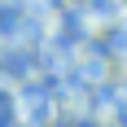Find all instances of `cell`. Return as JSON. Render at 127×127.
<instances>
[{"label": "cell", "mask_w": 127, "mask_h": 127, "mask_svg": "<svg viewBox=\"0 0 127 127\" xmlns=\"http://www.w3.org/2000/svg\"><path fill=\"white\" fill-rule=\"evenodd\" d=\"M0 127H22V96L0 83Z\"/></svg>", "instance_id": "obj_1"}, {"label": "cell", "mask_w": 127, "mask_h": 127, "mask_svg": "<svg viewBox=\"0 0 127 127\" xmlns=\"http://www.w3.org/2000/svg\"><path fill=\"white\" fill-rule=\"evenodd\" d=\"M123 114H127V101H123Z\"/></svg>", "instance_id": "obj_2"}]
</instances>
